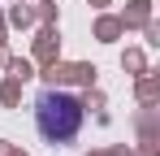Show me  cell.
Returning <instances> with one entry per match:
<instances>
[{"label":"cell","instance_id":"1","mask_svg":"<svg viewBox=\"0 0 160 156\" xmlns=\"http://www.w3.org/2000/svg\"><path fill=\"white\" fill-rule=\"evenodd\" d=\"M82 122H87V108H82L78 96H69V91H39V100H35V126L39 134L48 139V143H69V139H78Z\"/></svg>","mask_w":160,"mask_h":156}]
</instances>
